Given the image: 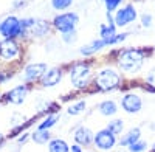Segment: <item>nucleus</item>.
Listing matches in <instances>:
<instances>
[{"instance_id":"nucleus-8","label":"nucleus","mask_w":155,"mask_h":152,"mask_svg":"<svg viewBox=\"0 0 155 152\" xmlns=\"http://www.w3.org/2000/svg\"><path fill=\"white\" fill-rule=\"evenodd\" d=\"M93 144L99 150H110L116 146V137L107 129H101L93 137Z\"/></svg>"},{"instance_id":"nucleus-25","label":"nucleus","mask_w":155,"mask_h":152,"mask_svg":"<svg viewBox=\"0 0 155 152\" xmlns=\"http://www.w3.org/2000/svg\"><path fill=\"white\" fill-rule=\"evenodd\" d=\"M146 149H147V143L144 140H138L132 146H129V152H146Z\"/></svg>"},{"instance_id":"nucleus-37","label":"nucleus","mask_w":155,"mask_h":152,"mask_svg":"<svg viewBox=\"0 0 155 152\" xmlns=\"http://www.w3.org/2000/svg\"><path fill=\"white\" fill-rule=\"evenodd\" d=\"M0 99H2V95H0Z\"/></svg>"},{"instance_id":"nucleus-13","label":"nucleus","mask_w":155,"mask_h":152,"mask_svg":"<svg viewBox=\"0 0 155 152\" xmlns=\"http://www.w3.org/2000/svg\"><path fill=\"white\" fill-rule=\"evenodd\" d=\"M93 132L90 131L88 127H84V126H81V127H78L73 134V138H74V143L79 144L81 147L84 146H90L93 143Z\"/></svg>"},{"instance_id":"nucleus-28","label":"nucleus","mask_w":155,"mask_h":152,"mask_svg":"<svg viewBox=\"0 0 155 152\" xmlns=\"http://www.w3.org/2000/svg\"><path fill=\"white\" fill-rule=\"evenodd\" d=\"M62 41L65 44H73L76 41V31H70V33H64L62 34Z\"/></svg>"},{"instance_id":"nucleus-3","label":"nucleus","mask_w":155,"mask_h":152,"mask_svg":"<svg viewBox=\"0 0 155 152\" xmlns=\"http://www.w3.org/2000/svg\"><path fill=\"white\" fill-rule=\"evenodd\" d=\"M70 81L73 87L84 88L92 81V65L87 62H76L70 68Z\"/></svg>"},{"instance_id":"nucleus-31","label":"nucleus","mask_w":155,"mask_h":152,"mask_svg":"<svg viewBox=\"0 0 155 152\" xmlns=\"http://www.w3.org/2000/svg\"><path fill=\"white\" fill-rule=\"evenodd\" d=\"M9 76H11V73H0V84H3V82H6V81H9L11 78H9Z\"/></svg>"},{"instance_id":"nucleus-7","label":"nucleus","mask_w":155,"mask_h":152,"mask_svg":"<svg viewBox=\"0 0 155 152\" xmlns=\"http://www.w3.org/2000/svg\"><path fill=\"white\" fill-rule=\"evenodd\" d=\"M20 58V47L16 39H5L0 42V59L6 62L17 61Z\"/></svg>"},{"instance_id":"nucleus-34","label":"nucleus","mask_w":155,"mask_h":152,"mask_svg":"<svg viewBox=\"0 0 155 152\" xmlns=\"http://www.w3.org/2000/svg\"><path fill=\"white\" fill-rule=\"evenodd\" d=\"M27 138H28V134H25V135L19 137V140H17V143H19V144H23L25 141H27Z\"/></svg>"},{"instance_id":"nucleus-30","label":"nucleus","mask_w":155,"mask_h":152,"mask_svg":"<svg viewBox=\"0 0 155 152\" xmlns=\"http://www.w3.org/2000/svg\"><path fill=\"white\" fill-rule=\"evenodd\" d=\"M141 25H143V27H146V28H149L150 25H152V16L150 14H143L141 16Z\"/></svg>"},{"instance_id":"nucleus-35","label":"nucleus","mask_w":155,"mask_h":152,"mask_svg":"<svg viewBox=\"0 0 155 152\" xmlns=\"http://www.w3.org/2000/svg\"><path fill=\"white\" fill-rule=\"evenodd\" d=\"M3 138H5V137H3V134H0V144L3 143Z\"/></svg>"},{"instance_id":"nucleus-22","label":"nucleus","mask_w":155,"mask_h":152,"mask_svg":"<svg viewBox=\"0 0 155 152\" xmlns=\"http://www.w3.org/2000/svg\"><path fill=\"white\" fill-rule=\"evenodd\" d=\"M87 107V103L84 99H79V101H74V103H71L68 107H67V115H71V117H76L79 115V113H82Z\"/></svg>"},{"instance_id":"nucleus-11","label":"nucleus","mask_w":155,"mask_h":152,"mask_svg":"<svg viewBox=\"0 0 155 152\" xmlns=\"http://www.w3.org/2000/svg\"><path fill=\"white\" fill-rule=\"evenodd\" d=\"M62 81V68L61 67H53V68H48L47 73L41 78V85L44 87H54Z\"/></svg>"},{"instance_id":"nucleus-20","label":"nucleus","mask_w":155,"mask_h":152,"mask_svg":"<svg viewBox=\"0 0 155 152\" xmlns=\"http://www.w3.org/2000/svg\"><path fill=\"white\" fill-rule=\"evenodd\" d=\"M59 121V113L54 112V113H48V115L39 123L37 126V129H41V131H50L51 127H54L56 123Z\"/></svg>"},{"instance_id":"nucleus-36","label":"nucleus","mask_w":155,"mask_h":152,"mask_svg":"<svg viewBox=\"0 0 155 152\" xmlns=\"http://www.w3.org/2000/svg\"><path fill=\"white\" fill-rule=\"evenodd\" d=\"M152 152H155V143L152 144Z\"/></svg>"},{"instance_id":"nucleus-21","label":"nucleus","mask_w":155,"mask_h":152,"mask_svg":"<svg viewBox=\"0 0 155 152\" xmlns=\"http://www.w3.org/2000/svg\"><path fill=\"white\" fill-rule=\"evenodd\" d=\"M31 140H33V143H36V144H45V143H50V140H51L50 131L36 129V131L31 134Z\"/></svg>"},{"instance_id":"nucleus-17","label":"nucleus","mask_w":155,"mask_h":152,"mask_svg":"<svg viewBox=\"0 0 155 152\" xmlns=\"http://www.w3.org/2000/svg\"><path fill=\"white\" fill-rule=\"evenodd\" d=\"M98 110L102 117H113L116 112H118V106H116L115 101L112 99H106V101H101L99 106H98Z\"/></svg>"},{"instance_id":"nucleus-1","label":"nucleus","mask_w":155,"mask_h":152,"mask_svg":"<svg viewBox=\"0 0 155 152\" xmlns=\"http://www.w3.org/2000/svg\"><path fill=\"white\" fill-rule=\"evenodd\" d=\"M116 62L123 71L126 73H137L144 62V51L138 48H127L120 51Z\"/></svg>"},{"instance_id":"nucleus-15","label":"nucleus","mask_w":155,"mask_h":152,"mask_svg":"<svg viewBox=\"0 0 155 152\" xmlns=\"http://www.w3.org/2000/svg\"><path fill=\"white\" fill-rule=\"evenodd\" d=\"M104 47H107L106 41H102V39H95V41H92V42H88L87 45L81 47V48H79V53H81L82 56H92V55L98 53L99 50H102Z\"/></svg>"},{"instance_id":"nucleus-33","label":"nucleus","mask_w":155,"mask_h":152,"mask_svg":"<svg viewBox=\"0 0 155 152\" xmlns=\"http://www.w3.org/2000/svg\"><path fill=\"white\" fill-rule=\"evenodd\" d=\"M70 152H82V147L79 144H73L71 149H70Z\"/></svg>"},{"instance_id":"nucleus-29","label":"nucleus","mask_w":155,"mask_h":152,"mask_svg":"<svg viewBox=\"0 0 155 152\" xmlns=\"http://www.w3.org/2000/svg\"><path fill=\"white\" fill-rule=\"evenodd\" d=\"M126 37H127V33H120V34H116L113 39L110 41L109 45H116V44H121L123 41H126Z\"/></svg>"},{"instance_id":"nucleus-24","label":"nucleus","mask_w":155,"mask_h":152,"mask_svg":"<svg viewBox=\"0 0 155 152\" xmlns=\"http://www.w3.org/2000/svg\"><path fill=\"white\" fill-rule=\"evenodd\" d=\"M73 5V0H51V6L56 11H65Z\"/></svg>"},{"instance_id":"nucleus-32","label":"nucleus","mask_w":155,"mask_h":152,"mask_svg":"<svg viewBox=\"0 0 155 152\" xmlns=\"http://www.w3.org/2000/svg\"><path fill=\"white\" fill-rule=\"evenodd\" d=\"M27 2V0H14V5H12V8H20V6H23V3Z\"/></svg>"},{"instance_id":"nucleus-10","label":"nucleus","mask_w":155,"mask_h":152,"mask_svg":"<svg viewBox=\"0 0 155 152\" xmlns=\"http://www.w3.org/2000/svg\"><path fill=\"white\" fill-rule=\"evenodd\" d=\"M121 107L127 112V113H138L143 109V99L137 93H126L121 99Z\"/></svg>"},{"instance_id":"nucleus-2","label":"nucleus","mask_w":155,"mask_h":152,"mask_svg":"<svg viewBox=\"0 0 155 152\" xmlns=\"http://www.w3.org/2000/svg\"><path fill=\"white\" fill-rule=\"evenodd\" d=\"M95 84L101 92H112L121 85V74L113 68H102L95 78Z\"/></svg>"},{"instance_id":"nucleus-6","label":"nucleus","mask_w":155,"mask_h":152,"mask_svg":"<svg viewBox=\"0 0 155 152\" xmlns=\"http://www.w3.org/2000/svg\"><path fill=\"white\" fill-rule=\"evenodd\" d=\"M137 20V9L132 3H129L120 9H116L113 14V23L115 27H126V25L132 23Z\"/></svg>"},{"instance_id":"nucleus-4","label":"nucleus","mask_w":155,"mask_h":152,"mask_svg":"<svg viewBox=\"0 0 155 152\" xmlns=\"http://www.w3.org/2000/svg\"><path fill=\"white\" fill-rule=\"evenodd\" d=\"M0 34L5 39H22L27 34L20 25V19L16 16H8L3 20H0Z\"/></svg>"},{"instance_id":"nucleus-14","label":"nucleus","mask_w":155,"mask_h":152,"mask_svg":"<svg viewBox=\"0 0 155 152\" xmlns=\"http://www.w3.org/2000/svg\"><path fill=\"white\" fill-rule=\"evenodd\" d=\"M138 140H141V129L140 127H132L130 131H127L120 140V146L123 147H129L134 143H137Z\"/></svg>"},{"instance_id":"nucleus-19","label":"nucleus","mask_w":155,"mask_h":152,"mask_svg":"<svg viewBox=\"0 0 155 152\" xmlns=\"http://www.w3.org/2000/svg\"><path fill=\"white\" fill-rule=\"evenodd\" d=\"M71 146L62 138H53L48 143V152H70Z\"/></svg>"},{"instance_id":"nucleus-16","label":"nucleus","mask_w":155,"mask_h":152,"mask_svg":"<svg viewBox=\"0 0 155 152\" xmlns=\"http://www.w3.org/2000/svg\"><path fill=\"white\" fill-rule=\"evenodd\" d=\"M50 30H51L50 22L41 20V19H34V23H33L30 33H31L33 36H36V37H44V36H47V34L50 33Z\"/></svg>"},{"instance_id":"nucleus-9","label":"nucleus","mask_w":155,"mask_h":152,"mask_svg":"<svg viewBox=\"0 0 155 152\" xmlns=\"http://www.w3.org/2000/svg\"><path fill=\"white\" fill-rule=\"evenodd\" d=\"M48 67L45 62H34V64H28L23 68V79L27 82H34L41 81V78L47 73Z\"/></svg>"},{"instance_id":"nucleus-26","label":"nucleus","mask_w":155,"mask_h":152,"mask_svg":"<svg viewBox=\"0 0 155 152\" xmlns=\"http://www.w3.org/2000/svg\"><path fill=\"white\" fill-rule=\"evenodd\" d=\"M144 81H146V84L149 85L150 92H155V67H153V68H150V70L147 71Z\"/></svg>"},{"instance_id":"nucleus-18","label":"nucleus","mask_w":155,"mask_h":152,"mask_svg":"<svg viewBox=\"0 0 155 152\" xmlns=\"http://www.w3.org/2000/svg\"><path fill=\"white\" fill-rule=\"evenodd\" d=\"M99 34H101V39L106 41V44L109 45L110 41L116 36V27H115V23H102L101 25V30H99Z\"/></svg>"},{"instance_id":"nucleus-27","label":"nucleus","mask_w":155,"mask_h":152,"mask_svg":"<svg viewBox=\"0 0 155 152\" xmlns=\"http://www.w3.org/2000/svg\"><path fill=\"white\" fill-rule=\"evenodd\" d=\"M123 3V0H104V5H106V9L109 12H113L116 9H120V5Z\"/></svg>"},{"instance_id":"nucleus-12","label":"nucleus","mask_w":155,"mask_h":152,"mask_svg":"<svg viewBox=\"0 0 155 152\" xmlns=\"http://www.w3.org/2000/svg\"><path fill=\"white\" fill-rule=\"evenodd\" d=\"M27 95H28V87L22 84V85L12 87L11 90L5 95V98L11 104H22L25 101V98H27Z\"/></svg>"},{"instance_id":"nucleus-23","label":"nucleus","mask_w":155,"mask_h":152,"mask_svg":"<svg viewBox=\"0 0 155 152\" xmlns=\"http://www.w3.org/2000/svg\"><path fill=\"white\" fill-rule=\"evenodd\" d=\"M106 129L110 131V132L116 137V135L123 134V131H124V121H123V120H118V118H115V120H112V121L107 124Z\"/></svg>"},{"instance_id":"nucleus-5","label":"nucleus","mask_w":155,"mask_h":152,"mask_svg":"<svg viewBox=\"0 0 155 152\" xmlns=\"http://www.w3.org/2000/svg\"><path fill=\"white\" fill-rule=\"evenodd\" d=\"M79 22V17H78L76 12H62V14H58L53 19V28L56 31H59L61 34L64 33H70V31H76V25Z\"/></svg>"}]
</instances>
